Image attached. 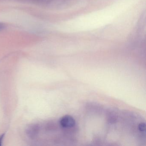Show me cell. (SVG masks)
Segmentation results:
<instances>
[{"label": "cell", "instance_id": "cell-1", "mask_svg": "<svg viewBox=\"0 0 146 146\" xmlns=\"http://www.w3.org/2000/svg\"><path fill=\"white\" fill-rule=\"evenodd\" d=\"M40 126L38 123H32L29 125L26 129L27 136L31 140L37 138L40 133Z\"/></svg>", "mask_w": 146, "mask_h": 146}, {"label": "cell", "instance_id": "cell-2", "mask_svg": "<svg viewBox=\"0 0 146 146\" xmlns=\"http://www.w3.org/2000/svg\"><path fill=\"white\" fill-rule=\"evenodd\" d=\"M60 123L63 128H72L76 125V121L72 116L65 115L60 118Z\"/></svg>", "mask_w": 146, "mask_h": 146}, {"label": "cell", "instance_id": "cell-3", "mask_svg": "<svg viewBox=\"0 0 146 146\" xmlns=\"http://www.w3.org/2000/svg\"><path fill=\"white\" fill-rule=\"evenodd\" d=\"M138 129L141 132L145 133V130H146V125H145V123H140L138 125Z\"/></svg>", "mask_w": 146, "mask_h": 146}, {"label": "cell", "instance_id": "cell-4", "mask_svg": "<svg viewBox=\"0 0 146 146\" xmlns=\"http://www.w3.org/2000/svg\"><path fill=\"white\" fill-rule=\"evenodd\" d=\"M5 133H3V134L0 135V146H1L2 145V143H3V140H4V138L5 137Z\"/></svg>", "mask_w": 146, "mask_h": 146}, {"label": "cell", "instance_id": "cell-5", "mask_svg": "<svg viewBox=\"0 0 146 146\" xmlns=\"http://www.w3.org/2000/svg\"><path fill=\"white\" fill-rule=\"evenodd\" d=\"M4 27H5V26L3 25V24H2L0 23V30H1L2 29H4Z\"/></svg>", "mask_w": 146, "mask_h": 146}]
</instances>
